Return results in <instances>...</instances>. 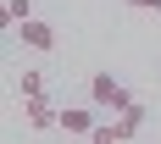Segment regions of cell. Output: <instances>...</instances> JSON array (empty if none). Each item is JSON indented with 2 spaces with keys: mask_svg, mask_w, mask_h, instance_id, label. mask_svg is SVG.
I'll return each instance as SVG.
<instances>
[{
  "mask_svg": "<svg viewBox=\"0 0 161 144\" xmlns=\"http://www.w3.org/2000/svg\"><path fill=\"white\" fill-rule=\"evenodd\" d=\"M89 100H95L100 111H122V105H128V89H122V83L111 78V72H95V78H89Z\"/></svg>",
  "mask_w": 161,
  "mask_h": 144,
  "instance_id": "6da1fadb",
  "label": "cell"
},
{
  "mask_svg": "<svg viewBox=\"0 0 161 144\" xmlns=\"http://www.w3.org/2000/svg\"><path fill=\"white\" fill-rule=\"evenodd\" d=\"M22 116H28V128H33V133L61 128V105H50L45 94H28V100H22Z\"/></svg>",
  "mask_w": 161,
  "mask_h": 144,
  "instance_id": "7a4b0ae2",
  "label": "cell"
},
{
  "mask_svg": "<svg viewBox=\"0 0 161 144\" xmlns=\"http://www.w3.org/2000/svg\"><path fill=\"white\" fill-rule=\"evenodd\" d=\"M100 105L89 100V105H61V133H72V139H95V122H100Z\"/></svg>",
  "mask_w": 161,
  "mask_h": 144,
  "instance_id": "3957f363",
  "label": "cell"
},
{
  "mask_svg": "<svg viewBox=\"0 0 161 144\" xmlns=\"http://www.w3.org/2000/svg\"><path fill=\"white\" fill-rule=\"evenodd\" d=\"M17 33H22V45H28L33 56H50V50H56V28H50V22H39V17L17 22Z\"/></svg>",
  "mask_w": 161,
  "mask_h": 144,
  "instance_id": "277c9868",
  "label": "cell"
},
{
  "mask_svg": "<svg viewBox=\"0 0 161 144\" xmlns=\"http://www.w3.org/2000/svg\"><path fill=\"white\" fill-rule=\"evenodd\" d=\"M28 94H45V72L39 67H22L17 72V100H28Z\"/></svg>",
  "mask_w": 161,
  "mask_h": 144,
  "instance_id": "5b68a950",
  "label": "cell"
},
{
  "mask_svg": "<svg viewBox=\"0 0 161 144\" xmlns=\"http://www.w3.org/2000/svg\"><path fill=\"white\" fill-rule=\"evenodd\" d=\"M28 17H33V0H6V22H11V28L28 22Z\"/></svg>",
  "mask_w": 161,
  "mask_h": 144,
  "instance_id": "8992f818",
  "label": "cell"
},
{
  "mask_svg": "<svg viewBox=\"0 0 161 144\" xmlns=\"http://www.w3.org/2000/svg\"><path fill=\"white\" fill-rule=\"evenodd\" d=\"M122 6H133V11H156V17H161V0H122Z\"/></svg>",
  "mask_w": 161,
  "mask_h": 144,
  "instance_id": "52a82bcc",
  "label": "cell"
}]
</instances>
